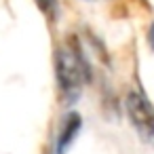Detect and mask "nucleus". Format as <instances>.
<instances>
[{"label":"nucleus","mask_w":154,"mask_h":154,"mask_svg":"<svg viewBox=\"0 0 154 154\" xmlns=\"http://www.w3.org/2000/svg\"><path fill=\"white\" fill-rule=\"evenodd\" d=\"M148 45H150V49L154 51V23L148 28Z\"/></svg>","instance_id":"nucleus-5"},{"label":"nucleus","mask_w":154,"mask_h":154,"mask_svg":"<svg viewBox=\"0 0 154 154\" xmlns=\"http://www.w3.org/2000/svg\"><path fill=\"white\" fill-rule=\"evenodd\" d=\"M125 114L135 133L146 141H154V106L141 91H129L125 97Z\"/></svg>","instance_id":"nucleus-2"},{"label":"nucleus","mask_w":154,"mask_h":154,"mask_svg":"<svg viewBox=\"0 0 154 154\" xmlns=\"http://www.w3.org/2000/svg\"><path fill=\"white\" fill-rule=\"evenodd\" d=\"M80 131H82V116L76 110H70L59 122V131L55 137V154H66L74 146Z\"/></svg>","instance_id":"nucleus-3"},{"label":"nucleus","mask_w":154,"mask_h":154,"mask_svg":"<svg viewBox=\"0 0 154 154\" xmlns=\"http://www.w3.org/2000/svg\"><path fill=\"white\" fill-rule=\"evenodd\" d=\"M36 7L40 9V13L49 19V21H55L57 15H59V2L57 0H34Z\"/></svg>","instance_id":"nucleus-4"},{"label":"nucleus","mask_w":154,"mask_h":154,"mask_svg":"<svg viewBox=\"0 0 154 154\" xmlns=\"http://www.w3.org/2000/svg\"><path fill=\"white\" fill-rule=\"evenodd\" d=\"M53 68H55V82H57V91H59V101L66 108H72L82 95V85L91 82V78H93L91 66H89L85 51L76 38H72L70 47L55 49Z\"/></svg>","instance_id":"nucleus-1"}]
</instances>
